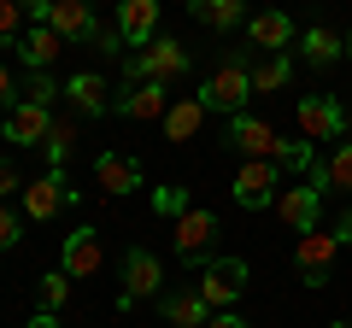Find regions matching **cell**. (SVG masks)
<instances>
[{"label": "cell", "mask_w": 352, "mask_h": 328, "mask_svg": "<svg viewBox=\"0 0 352 328\" xmlns=\"http://www.w3.org/2000/svg\"><path fill=\"white\" fill-rule=\"evenodd\" d=\"M182 71H188V47L170 41V36H153L147 47L129 59V82H170V76H182Z\"/></svg>", "instance_id": "obj_1"}, {"label": "cell", "mask_w": 352, "mask_h": 328, "mask_svg": "<svg viewBox=\"0 0 352 328\" xmlns=\"http://www.w3.org/2000/svg\"><path fill=\"white\" fill-rule=\"evenodd\" d=\"M335 258H340V235H335V229H329V235H323V229H305V235L294 240V270H300L305 288H323Z\"/></svg>", "instance_id": "obj_2"}, {"label": "cell", "mask_w": 352, "mask_h": 328, "mask_svg": "<svg viewBox=\"0 0 352 328\" xmlns=\"http://www.w3.org/2000/svg\"><path fill=\"white\" fill-rule=\"evenodd\" d=\"M194 288H200V299L212 305V311H229V305L247 293V258H212Z\"/></svg>", "instance_id": "obj_3"}, {"label": "cell", "mask_w": 352, "mask_h": 328, "mask_svg": "<svg viewBox=\"0 0 352 328\" xmlns=\"http://www.w3.org/2000/svg\"><path fill=\"white\" fill-rule=\"evenodd\" d=\"M247 94H252V71H247L241 59H223V65L212 71V82L200 89V100L212 106V112H241Z\"/></svg>", "instance_id": "obj_4"}, {"label": "cell", "mask_w": 352, "mask_h": 328, "mask_svg": "<svg viewBox=\"0 0 352 328\" xmlns=\"http://www.w3.org/2000/svg\"><path fill=\"white\" fill-rule=\"evenodd\" d=\"M159 288H164V264L147 253V246H135V253L124 258V299L118 305L129 311V305H141V299H159Z\"/></svg>", "instance_id": "obj_5"}, {"label": "cell", "mask_w": 352, "mask_h": 328, "mask_svg": "<svg viewBox=\"0 0 352 328\" xmlns=\"http://www.w3.org/2000/svg\"><path fill=\"white\" fill-rule=\"evenodd\" d=\"M235 194L241 205H247V211H258V205H276V159H247L235 170Z\"/></svg>", "instance_id": "obj_6"}, {"label": "cell", "mask_w": 352, "mask_h": 328, "mask_svg": "<svg viewBox=\"0 0 352 328\" xmlns=\"http://www.w3.org/2000/svg\"><path fill=\"white\" fill-rule=\"evenodd\" d=\"M71 200H76V188L65 182V170H47V176H36V182L24 188V217L47 223V217H59Z\"/></svg>", "instance_id": "obj_7"}, {"label": "cell", "mask_w": 352, "mask_h": 328, "mask_svg": "<svg viewBox=\"0 0 352 328\" xmlns=\"http://www.w3.org/2000/svg\"><path fill=\"white\" fill-rule=\"evenodd\" d=\"M59 270H65V276H100V270H106V240H100V229H76V235H65Z\"/></svg>", "instance_id": "obj_8"}, {"label": "cell", "mask_w": 352, "mask_h": 328, "mask_svg": "<svg viewBox=\"0 0 352 328\" xmlns=\"http://www.w3.org/2000/svg\"><path fill=\"white\" fill-rule=\"evenodd\" d=\"M170 240H176V253L188 258V264H200V253L217 240V217L206 211V205H188V211L176 217V229H170Z\"/></svg>", "instance_id": "obj_9"}, {"label": "cell", "mask_w": 352, "mask_h": 328, "mask_svg": "<svg viewBox=\"0 0 352 328\" xmlns=\"http://www.w3.org/2000/svg\"><path fill=\"white\" fill-rule=\"evenodd\" d=\"M118 112L135 117V124H164V112H170V94H164V82H129V89L118 94Z\"/></svg>", "instance_id": "obj_10"}, {"label": "cell", "mask_w": 352, "mask_h": 328, "mask_svg": "<svg viewBox=\"0 0 352 328\" xmlns=\"http://www.w3.org/2000/svg\"><path fill=\"white\" fill-rule=\"evenodd\" d=\"M47 129H53V112H47V106L18 100L12 112H6V124H0V135L12 141V147H36V141H47Z\"/></svg>", "instance_id": "obj_11"}, {"label": "cell", "mask_w": 352, "mask_h": 328, "mask_svg": "<svg viewBox=\"0 0 352 328\" xmlns=\"http://www.w3.org/2000/svg\"><path fill=\"white\" fill-rule=\"evenodd\" d=\"M294 117H300V135L305 141H340V106L329 100V94H305Z\"/></svg>", "instance_id": "obj_12"}, {"label": "cell", "mask_w": 352, "mask_h": 328, "mask_svg": "<svg viewBox=\"0 0 352 328\" xmlns=\"http://www.w3.org/2000/svg\"><path fill=\"white\" fill-rule=\"evenodd\" d=\"M47 30H59L65 41H94L100 18L88 12V0H53L47 6Z\"/></svg>", "instance_id": "obj_13"}, {"label": "cell", "mask_w": 352, "mask_h": 328, "mask_svg": "<svg viewBox=\"0 0 352 328\" xmlns=\"http://www.w3.org/2000/svg\"><path fill=\"white\" fill-rule=\"evenodd\" d=\"M118 36H124L129 47H147V41L159 36V0H124V6H118Z\"/></svg>", "instance_id": "obj_14"}, {"label": "cell", "mask_w": 352, "mask_h": 328, "mask_svg": "<svg viewBox=\"0 0 352 328\" xmlns=\"http://www.w3.org/2000/svg\"><path fill=\"white\" fill-rule=\"evenodd\" d=\"M229 141H235L247 159H276V129L264 124V117H247V112H235V124H229Z\"/></svg>", "instance_id": "obj_15"}, {"label": "cell", "mask_w": 352, "mask_h": 328, "mask_svg": "<svg viewBox=\"0 0 352 328\" xmlns=\"http://www.w3.org/2000/svg\"><path fill=\"white\" fill-rule=\"evenodd\" d=\"M317 200H323V194H317L311 182H305V188H282L276 194V217L294 235H305V229H317Z\"/></svg>", "instance_id": "obj_16"}, {"label": "cell", "mask_w": 352, "mask_h": 328, "mask_svg": "<svg viewBox=\"0 0 352 328\" xmlns=\"http://www.w3.org/2000/svg\"><path fill=\"white\" fill-rule=\"evenodd\" d=\"M247 41H252V47H264V53L294 47V18L288 12H252L247 18Z\"/></svg>", "instance_id": "obj_17"}, {"label": "cell", "mask_w": 352, "mask_h": 328, "mask_svg": "<svg viewBox=\"0 0 352 328\" xmlns=\"http://www.w3.org/2000/svg\"><path fill=\"white\" fill-rule=\"evenodd\" d=\"M94 182H100L106 194H129V188H141V164L129 159V152H100V159H94Z\"/></svg>", "instance_id": "obj_18"}, {"label": "cell", "mask_w": 352, "mask_h": 328, "mask_svg": "<svg viewBox=\"0 0 352 328\" xmlns=\"http://www.w3.org/2000/svg\"><path fill=\"white\" fill-rule=\"evenodd\" d=\"M206 112L212 106L200 100V94H188V100H170V112H164V141H194L206 124Z\"/></svg>", "instance_id": "obj_19"}, {"label": "cell", "mask_w": 352, "mask_h": 328, "mask_svg": "<svg viewBox=\"0 0 352 328\" xmlns=\"http://www.w3.org/2000/svg\"><path fill=\"white\" fill-rule=\"evenodd\" d=\"M164 316H170V328H206L212 323V305L200 299V288H182L164 299Z\"/></svg>", "instance_id": "obj_20"}, {"label": "cell", "mask_w": 352, "mask_h": 328, "mask_svg": "<svg viewBox=\"0 0 352 328\" xmlns=\"http://www.w3.org/2000/svg\"><path fill=\"white\" fill-rule=\"evenodd\" d=\"M18 47H24V65H30V71H47V65L65 53V36H59V30H47V24H36Z\"/></svg>", "instance_id": "obj_21"}, {"label": "cell", "mask_w": 352, "mask_h": 328, "mask_svg": "<svg viewBox=\"0 0 352 328\" xmlns=\"http://www.w3.org/2000/svg\"><path fill=\"white\" fill-rule=\"evenodd\" d=\"M188 12H194V24H206V30H235L241 18H247V6H241V0H188Z\"/></svg>", "instance_id": "obj_22"}, {"label": "cell", "mask_w": 352, "mask_h": 328, "mask_svg": "<svg viewBox=\"0 0 352 328\" xmlns=\"http://www.w3.org/2000/svg\"><path fill=\"white\" fill-rule=\"evenodd\" d=\"M311 188H317V194H323V188H340V194H352V135L340 141V147H335V159H329L323 170L311 176Z\"/></svg>", "instance_id": "obj_23"}, {"label": "cell", "mask_w": 352, "mask_h": 328, "mask_svg": "<svg viewBox=\"0 0 352 328\" xmlns=\"http://www.w3.org/2000/svg\"><path fill=\"white\" fill-rule=\"evenodd\" d=\"M300 53H305L311 65H335L340 53H346V41H340L335 30H305V36H300Z\"/></svg>", "instance_id": "obj_24"}, {"label": "cell", "mask_w": 352, "mask_h": 328, "mask_svg": "<svg viewBox=\"0 0 352 328\" xmlns=\"http://www.w3.org/2000/svg\"><path fill=\"white\" fill-rule=\"evenodd\" d=\"M76 100V112H106V76H94V71H82V76H71V89H65Z\"/></svg>", "instance_id": "obj_25"}, {"label": "cell", "mask_w": 352, "mask_h": 328, "mask_svg": "<svg viewBox=\"0 0 352 328\" xmlns=\"http://www.w3.org/2000/svg\"><path fill=\"white\" fill-rule=\"evenodd\" d=\"M247 71H252V94H276V89H288V59H282V53H270V59L247 65Z\"/></svg>", "instance_id": "obj_26"}, {"label": "cell", "mask_w": 352, "mask_h": 328, "mask_svg": "<svg viewBox=\"0 0 352 328\" xmlns=\"http://www.w3.org/2000/svg\"><path fill=\"white\" fill-rule=\"evenodd\" d=\"M41 147H47V159H53V170H59V164L71 159V147H76V124H65V117H59V124L47 129V141H41Z\"/></svg>", "instance_id": "obj_27"}, {"label": "cell", "mask_w": 352, "mask_h": 328, "mask_svg": "<svg viewBox=\"0 0 352 328\" xmlns=\"http://www.w3.org/2000/svg\"><path fill=\"white\" fill-rule=\"evenodd\" d=\"M65 299H71V276L65 270L41 276V311H65Z\"/></svg>", "instance_id": "obj_28"}, {"label": "cell", "mask_w": 352, "mask_h": 328, "mask_svg": "<svg viewBox=\"0 0 352 328\" xmlns=\"http://www.w3.org/2000/svg\"><path fill=\"white\" fill-rule=\"evenodd\" d=\"M276 164H282V170H311V141H282Z\"/></svg>", "instance_id": "obj_29"}, {"label": "cell", "mask_w": 352, "mask_h": 328, "mask_svg": "<svg viewBox=\"0 0 352 328\" xmlns=\"http://www.w3.org/2000/svg\"><path fill=\"white\" fill-rule=\"evenodd\" d=\"M24 100H30V106H53V82H47V71H30Z\"/></svg>", "instance_id": "obj_30"}, {"label": "cell", "mask_w": 352, "mask_h": 328, "mask_svg": "<svg viewBox=\"0 0 352 328\" xmlns=\"http://www.w3.org/2000/svg\"><path fill=\"white\" fill-rule=\"evenodd\" d=\"M18 240H24V223H18V217L6 211V205H0V253H12Z\"/></svg>", "instance_id": "obj_31"}, {"label": "cell", "mask_w": 352, "mask_h": 328, "mask_svg": "<svg viewBox=\"0 0 352 328\" xmlns=\"http://www.w3.org/2000/svg\"><path fill=\"white\" fill-rule=\"evenodd\" d=\"M153 205H159L164 217H182V211H188V194H182V188H159V200H153Z\"/></svg>", "instance_id": "obj_32"}, {"label": "cell", "mask_w": 352, "mask_h": 328, "mask_svg": "<svg viewBox=\"0 0 352 328\" xmlns=\"http://www.w3.org/2000/svg\"><path fill=\"white\" fill-rule=\"evenodd\" d=\"M24 188H30V182L18 176V164H12V159H0V200H6V194H24Z\"/></svg>", "instance_id": "obj_33"}, {"label": "cell", "mask_w": 352, "mask_h": 328, "mask_svg": "<svg viewBox=\"0 0 352 328\" xmlns=\"http://www.w3.org/2000/svg\"><path fill=\"white\" fill-rule=\"evenodd\" d=\"M206 328H247V323H241L235 311H212V323H206Z\"/></svg>", "instance_id": "obj_34"}, {"label": "cell", "mask_w": 352, "mask_h": 328, "mask_svg": "<svg viewBox=\"0 0 352 328\" xmlns=\"http://www.w3.org/2000/svg\"><path fill=\"white\" fill-rule=\"evenodd\" d=\"M30 328H59V316H53V311H36V316H30Z\"/></svg>", "instance_id": "obj_35"}, {"label": "cell", "mask_w": 352, "mask_h": 328, "mask_svg": "<svg viewBox=\"0 0 352 328\" xmlns=\"http://www.w3.org/2000/svg\"><path fill=\"white\" fill-rule=\"evenodd\" d=\"M335 235H340V246H346V240H352V211H346V217H340V223H335Z\"/></svg>", "instance_id": "obj_36"}, {"label": "cell", "mask_w": 352, "mask_h": 328, "mask_svg": "<svg viewBox=\"0 0 352 328\" xmlns=\"http://www.w3.org/2000/svg\"><path fill=\"white\" fill-rule=\"evenodd\" d=\"M0 100H12V71L0 65Z\"/></svg>", "instance_id": "obj_37"}, {"label": "cell", "mask_w": 352, "mask_h": 328, "mask_svg": "<svg viewBox=\"0 0 352 328\" xmlns=\"http://www.w3.org/2000/svg\"><path fill=\"white\" fill-rule=\"evenodd\" d=\"M340 129H346V135H352V106H340Z\"/></svg>", "instance_id": "obj_38"}, {"label": "cell", "mask_w": 352, "mask_h": 328, "mask_svg": "<svg viewBox=\"0 0 352 328\" xmlns=\"http://www.w3.org/2000/svg\"><path fill=\"white\" fill-rule=\"evenodd\" d=\"M346 59H352V36H346Z\"/></svg>", "instance_id": "obj_39"}, {"label": "cell", "mask_w": 352, "mask_h": 328, "mask_svg": "<svg viewBox=\"0 0 352 328\" xmlns=\"http://www.w3.org/2000/svg\"><path fill=\"white\" fill-rule=\"evenodd\" d=\"M335 328H352V323H335Z\"/></svg>", "instance_id": "obj_40"}]
</instances>
